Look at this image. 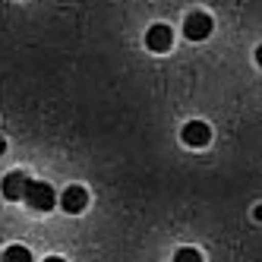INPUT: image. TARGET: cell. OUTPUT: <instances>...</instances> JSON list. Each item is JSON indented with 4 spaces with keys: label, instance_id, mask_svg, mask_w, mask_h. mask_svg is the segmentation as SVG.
I'll list each match as a JSON object with an SVG mask.
<instances>
[{
    "label": "cell",
    "instance_id": "cell-5",
    "mask_svg": "<svg viewBox=\"0 0 262 262\" xmlns=\"http://www.w3.org/2000/svg\"><path fill=\"white\" fill-rule=\"evenodd\" d=\"M29 174L26 171H10L7 177H4V183H0V193H4V199H10V202H19L23 196H26V186H29Z\"/></svg>",
    "mask_w": 262,
    "mask_h": 262
},
{
    "label": "cell",
    "instance_id": "cell-9",
    "mask_svg": "<svg viewBox=\"0 0 262 262\" xmlns=\"http://www.w3.org/2000/svg\"><path fill=\"white\" fill-rule=\"evenodd\" d=\"M256 63H259V67H262V45H259V48H256Z\"/></svg>",
    "mask_w": 262,
    "mask_h": 262
},
{
    "label": "cell",
    "instance_id": "cell-2",
    "mask_svg": "<svg viewBox=\"0 0 262 262\" xmlns=\"http://www.w3.org/2000/svg\"><path fill=\"white\" fill-rule=\"evenodd\" d=\"M212 29H215V19H212L209 13H202V10L190 13V16H186V23H183V35L190 41H205L212 35Z\"/></svg>",
    "mask_w": 262,
    "mask_h": 262
},
{
    "label": "cell",
    "instance_id": "cell-6",
    "mask_svg": "<svg viewBox=\"0 0 262 262\" xmlns=\"http://www.w3.org/2000/svg\"><path fill=\"white\" fill-rule=\"evenodd\" d=\"M60 205H63V212H70V215L85 212V205H89V190H85V186H79V183L67 186L63 196H60Z\"/></svg>",
    "mask_w": 262,
    "mask_h": 262
},
{
    "label": "cell",
    "instance_id": "cell-7",
    "mask_svg": "<svg viewBox=\"0 0 262 262\" xmlns=\"http://www.w3.org/2000/svg\"><path fill=\"white\" fill-rule=\"evenodd\" d=\"M0 262H32V253L26 247H19V243H13V247L0 253Z\"/></svg>",
    "mask_w": 262,
    "mask_h": 262
},
{
    "label": "cell",
    "instance_id": "cell-11",
    "mask_svg": "<svg viewBox=\"0 0 262 262\" xmlns=\"http://www.w3.org/2000/svg\"><path fill=\"white\" fill-rule=\"evenodd\" d=\"M45 262H67V259H60V256H48Z\"/></svg>",
    "mask_w": 262,
    "mask_h": 262
},
{
    "label": "cell",
    "instance_id": "cell-3",
    "mask_svg": "<svg viewBox=\"0 0 262 262\" xmlns=\"http://www.w3.org/2000/svg\"><path fill=\"white\" fill-rule=\"evenodd\" d=\"M171 45H174V29H171V26L155 23L152 29L145 32V48H148V51L164 54V51H171Z\"/></svg>",
    "mask_w": 262,
    "mask_h": 262
},
{
    "label": "cell",
    "instance_id": "cell-1",
    "mask_svg": "<svg viewBox=\"0 0 262 262\" xmlns=\"http://www.w3.org/2000/svg\"><path fill=\"white\" fill-rule=\"evenodd\" d=\"M23 199H26L29 209H35V212H51V209H54V202H57V193H54V186H51V183L29 180Z\"/></svg>",
    "mask_w": 262,
    "mask_h": 262
},
{
    "label": "cell",
    "instance_id": "cell-8",
    "mask_svg": "<svg viewBox=\"0 0 262 262\" xmlns=\"http://www.w3.org/2000/svg\"><path fill=\"white\" fill-rule=\"evenodd\" d=\"M174 262H202V253L193 250V247H183V250H177Z\"/></svg>",
    "mask_w": 262,
    "mask_h": 262
},
{
    "label": "cell",
    "instance_id": "cell-10",
    "mask_svg": "<svg viewBox=\"0 0 262 262\" xmlns=\"http://www.w3.org/2000/svg\"><path fill=\"white\" fill-rule=\"evenodd\" d=\"M4 152H7V139H4V136H0V155H4Z\"/></svg>",
    "mask_w": 262,
    "mask_h": 262
},
{
    "label": "cell",
    "instance_id": "cell-4",
    "mask_svg": "<svg viewBox=\"0 0 262 262\" xmlns=\"http://www.w3.org/2000/svg\"><path fill=\"white\" fill-rule=\"evenodd\" d=\"M180 139L190 148H202V145L212 142V129H209V123H202V120H190V123H183Z\"/></svg>",
    "mask_w": 262,
    "mask_h": 262
},
{
    "label": "cell",
    "instance_id": "cell-12",
    "mask_svg": "<svg viewBox=\"0 0 262 262\" xmlns=\"http://www.w3.org/2000/svg\"><path fill=\"white\" fill-rule=\"evenodd\" d=\"M256 218H259V221H262V205H259V209H256Z\"/></svg>",
    "mask_w": 262,
    "mask_h": 262
}]
</instances>
